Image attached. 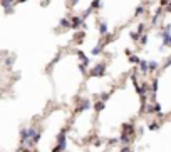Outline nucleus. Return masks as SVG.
I'll use <instances>...</instances> for the list:
<instances>
[{
  "mask_svg": "<svg viewBox=\"0 0 171 152\" xmlns=\"http://www.w3.org/2000/svg\"><path fill=\"white\" fill-rule=\"evenodd\" d=\"M158 69V62H148V72H154Z\"/></svg>",
  "mask_w": 171,
  "mask_h": 152,
  "instance_id": "16",
  "label": "nucleus"
},
{
  "mask_svg": "<svg viewBox=\"0 0 171 152\" xmlns=\"http://www.w3.org/2000/svg\"><path fill=\"white\" fill-rule=\"evenodd\" d=\"M137 33H144V24H141V25L137 27Z\"/></svg>",
  "mask_w": 171,
  "mask_h": 152,
  "instance_id": "30",
  "label": "nucleus"
},
{
  "mask_svg": "<svg viewBox=\"0 0 171 152\" xmlns=\"http://www.w3.org/2000/svg\"><path fill=\"white\" fill-rule=\"evenodd\" d=\"M14 60H15V57H8V59L5 60V64H7V67H10V65H12V62H14Z\"/></svg>",
  "mask_w": 171,
  "mask_h": 152,
  "instance_id": "27",
  "label": "nucleus"
},
{
  "mask_svg": "<svg viewBox=\"0 0 171 152\" xmlns=\"http://www.w3.org/2000/svg\"><path fill=\"white\" fill-rule=\"evenodd\" d=\"M131 39L133 40H139V33L137 32H131Z\"/></svg>",
  "mask_w": 171,
  "mask_h": 152,
  "instance_id": "26",
  "label": "nucleus"
},
{
  "mask_svg": "<svg viewBox=\"0 0 171 152\" xmlns=\"http://www.w3.org/2000/svg\"><path fill=\"white\" fill-rule=\"evenodd\" d=\"M59 27H61V28H70V20H69L67 17L61 19V22H59Z\"/></svg>",
  "mask_w": 171,
  "mask_h": 152,
  "instance_id": "10",
  "label": "nucleus"
},
{
  "mask_svg": "<svg viewBox=\"0 0 171 152\" xmlns=\"http://www.w3.org/2000/svg\"><path fill=\"white\" fill-rule=\"evenodd\" d=\"M17 3V0H0V7L5 10V13L14 12V5Z\"/></svg>",
  "mask_w": 171,
  "mask_h": 152,
  "instance_id": "3",
  "label": "nucleus"
},
{
  "mask_svg": "<svg viewBox=\"0 0 171 152\" xmlns=\"http://www.w3.org/2000/svg\"><path fill=\"white\" fill-rule=\"evenodd\" d=\"M75 55L79 57V60H81L82 64H86V65H89V59L86 57V53L82 52V50H75Z\"/></svg>",
  "mask_w": 171,
  "mask_h": 152,
  "instance_id": "8",
  "label": "nucleus"
},
{
  "mask_svg": "<svg viewBox=\"0 0 171 152\" xmlns=\"http://www.w3.org/2000/svg\"><path fill=\"white\" fill-rule=\"evenodd\" d=\"M91 100H87V99H81L79 100V104H77V107H75V112L79 114V112H86L87 109H91Z\"/></svg>",
  "mask_w": 171,
  "mask_h": 152,
  "instance_id": "4",
  "label": "nucleus"
},
{
  "mask_svg": "<svg viewBox=\"0 0 171 152\" xmlns=\"http://www.w3.org/2000/svg\"><path fill=\"white\" fill-rule=\"evenodd\" d=\"M77 2H79V0H70V5L74 7V5H75V3H77Z\"/></svg>",
  "mask_w": 171,
  "mask_h": 152,
  "instance_id": "31",
  "label": "nucleus"
},
{
  "mask_svg": "<svg viewBox=\"0 0 171 152\" xmlns=\"http://www.w3.org/2000/svg\"><path fill=\"white\" fill-rule=\"evenodd\" d=\"M128 53H129V62H133V64H139V62H141V59H139V57H136V55H131L129 50H128Z\"/></svg>",
  "mask_w": 171,
  "mask_h": 152,
  "instance_id": "18",
  "label": "nucleus"
},
{
  "mask_svg": "<svg viewBox=\"0 0 171 152\" xmlns=\"http://www.w3.org/2000/svg\"><path fill=\"white\" fill-rule=\"evenodd\" d=\"M159 35H161V39H164V37L171 35V27H170V25H166L163 30H161V33H159Z\"/></svg>",
  "mask_w": 171,
  "mask_h": 152,
  "instance_id": "13",
  "label": "nucleus"
},
{
  "mask_svg": "<svg viewBox=\"0 0 171 152\" xmlns=\"http://www.w3.org/2000/svg\"><path fill=\"white\" fill-rule=\"evenodd\" d=\"M103 5V2H101V0H92V3H91V10H96V8H99V7Z\"/></svg>",
  "mask_w": 171,
  "mask_h": 152,
  "instance_id": "15",
  "label": "nucleus"
},
{
  "mask_svg": "<svg viewBox=\"0 0 171 152\" xmlns=\"http://www.w3.org/2000/svg\"><path fill=\"white\" fill-rule=\"evenodd\" d=\"M67 149V139H66V129H62L57 135V144L54 146L52 152H64Z\"/></svg>",
  "mask_w": 171,
  "mask_h": 152,
  "instance_id": "1",
  "label": "nucleus"
},
{
  "mask_svg": "<svg viewBox=\"0 0 171 152\" xmlns=\"http://www.w3.org/2000/svg\"><path fill=\"white\" fill-rule=\"evenodd\" d=\"M158 127H159V124H158V122H151V124H149V130H156Z\"/></svg>",
  "mask_w": 171,
  "mask_h": 152,
  "instance_id": "24",
  "label": "nucleus"
},
{
  "mask_svg": "<svg viewBox=\"0 0 171 152\" xmlns=\"http://www.w3.org/2000/svg\"><path fill=\"white\" fill-rule=\"evenodd\" d=\"M104 45H106V44H104L103 39H101L99 42H97V45H96V47H92V52H91V53H92V55H99V53L104 50Z\"/></svg>",
  "mask_w": 171,
  "mask_h": 152,
  "instance_id": "6",
  "label": "nucleus"
},
{
  "mask_svg": "<svg viewBox=\"0 0 171 152\" xmlns=\"http://www.w3.org/2000/svg\"><path fill=\"white\" fill-rule=\"evenodd\" d=\"M106 62H101V64H96V65L91 69L89 72V77H103L104 74H106Z\"/></svg>",
  "mask_w": 171,
  "mask_h": 152,
  "instance_id": "2",
  "label": "nucleus"
},
{
  "mask_svg": "<svg viewBox=\"0 0 171 152\" xmlns=\"http://www.w3.org/2000/svg\"><path fill=\"white\" fill-rule=\"evenodd\" d=\"M151 90H153V94H156V90H158V79L151 80Z\"/></svg>",
  "mask_w": 171,
  "mask_h": 152,
  "instance_id": "19",
  "label": "nucleus"
},
{
  "mask_svg": "<svg viewBox=\"0 0 171 152\" xmlns=\"http://www.w3.org/2000/svg\"><path fill=\"white\" fill-rule=\"evenodd\" d=\"M143 13H144V5L136 7V10H134V17H139V15H143Z\"/></svg>",
  "mask_w": 171,
  "mask_h": 152,
  "instance_id": "17",
  "label": "nucleus"
},
{
  "mask_svg": "<svg viewBox=\"0 0 171 152\" xmlns=\"http://www.w3.org/2000/svg\"><path fill=\"white\" fill-rule=\"evenodd\" d=\"M123 134H126V135H134V126L133 124H124L123 126Z\"/></svg>",
  "mask_w": 171,
  "mask_h": 152,
  "instance_id": "7",
  "label": "nucleus"
},
{
  "mask_svg": "<svg viewBox=\"0 0 171 152\" xmlns=\"http://www.w3.org/2000/svg\"><path fill=\"white\" fill-rule=\"evenodd\" d=\"M87 67L89 65H86V64H79V69H81L82 74H87Z\"/></svg>",
  "mask_w": 171,
  "mask_h": 152,
  "instance_id": "23",
  "label": "nucleus"
},
{
  "mask_svg": "<svg viewBox=\"0 0 171 152\" xmlns=\"http://www.w3.org/2000/svg\"><path fill=\"white\" fill-rule=\"evenodd\" d=\"M170 2H171V0H159V5H161V7H166Z\"/></svg>",
  "mask_w": 171,
  "mask_h": 152,
  "instance_id": "29",
  "label": "nucleus"
},
{
  "mask_svg": "<svg viewBox=\"0 0 171 152\" xmlns=\"http://www.w3.org/2000/svg\"><path fill=\"white\" fill-rule=\"evenodd\" d=\"M111 97V92H104V94H101V100H103V102H106V100L109 99Z\"/></svg>",
  "mask_w": 171,
  "mask_h": 152,
  "instance_id": "21",
  "label": "nucleus"
},
{
  "mask_svg": "<svg viewBox=\"0 0 171 152\" xmlns=\"http://www.w3.org/2000/svg\"><path fill=\"white\" fill-rule=\"evenodd\" d=\"M82 24H84V20H82L79 15H75V17L70 19V28H72V30H79L82 27Z\"/></svg>",
  "mask_w": 171,
  "mask_h": 152,
  "instance_id": "5",
  "label": "nucleus"
},
{
  "mask_svg": "<svg viewBox=\"0 0 171 152\" xmlns=\"http://www.w3.org/2000/svg\"><path fill=\"white\" fill-rule=\"evenodd\" d=\"M119 152H131V147H129V146H123Z\"/></svg>",
  "mask_w": 171,
  "mask_h": 152,
  "instance_id": "28",
  "label": "nucleus"
},
{
  "mask_svg": "<svg viewBox=\"0 0 171 152\" xmlns=\"http://www.w3.org/2000/svg\"><path fill=\"white\" fill-rule=\"evenodd\" d=\"M119 140L123 142L124 146H129V142L133 140V137H131V135H126V134H121V135H119Z\"/></svg>",
  "mask_w": 171,
  "mask_h": 152,
  "instance_id": "12",
  "label": "nucleus"
},
{
  "mask_svg": "<svg viewBox=\"0 0 171 152\" xmlns=\"http://www.w3.org/2000/svg\"><path fill=\"white\" fill-rule=\"evenodd\" d=\"M109 32V30H107V24H106V22H104V20H101V22H99V33H101V35H106V33Z\"/></svg>",
  "mask_w": 171,
  "mask_h": 152,
  "instance_id": "9",
  "label": "nucleus"
},
{
  "mask_svg": "<svg viewBox=\"0 0 171 152\" xmlns=\"http://www.w3.org/2000/svg\"><path fill=\"white\" fill-rule=\"evenodd\" d=\"M146 40H148V35H143V37L139 39V44H141V45H146Z\"/></svg>",
  "mask_w": 171,
  "mask_h": 152,
  "instance_id": "25",
  "label": "nucleus"
},
{
  "mask_svg": "<svg viewBox=\"0 0 171 152\" xmlns=\"http://www.w3.org/2000/svg\"><path fill=\"white\" fill-rule=\"evenodd\" d=\"M153 112L161 114V105H159V104H154V105H153Z\"/></svg>",
  "mask_w": 171,
  "mask_h": 152,
  "instance_id": "22",
  "label": "nucleus"
},
{
  "mask_svg": "<svg viewBox=\"0 0 171 152\" xmlns=\"http://www.w3.org/2000/svg\"><path fill=\"white\" fill-rule=\"evenodd\" d=\"M139 70L143 74L148 72V62H146V60H141V62H139Z\"/></svg>",
  "mask_w": 171,
  "mask_h": 152,
  "instance_id": "14",
  "label": "nucleus"
},
{
  "mask_svg": "<svg viewBox=\"0 0 171 152\" xmlns=\"http://www.w3.org/2000/svg\"><path fill=\"white\" fill-rule=\"evenodd\" d=\"M163 47H171V35H168V37L163 39Z\"/></svg>",
  "mask_w": 171,
  "mask_h": 152,
  "instance_id": "20",
  "label": "nucleus"
},
{
  "mask_svg": "<svg viewBox=\"0 0 171 152\" xmlns=\"http://www.w3.org/2000/svg\"><path fill=\"white\" fill-rule=\"evenodd\" d=\"M104 107H106V102H103V100H97L96 104H94V110H96V112H103Z\"/></svg>",
  "mask_w": 171,
  "mask_h": 152,
  "instance_id": "11",
  "label": "nucleus"
}]
</instances>
